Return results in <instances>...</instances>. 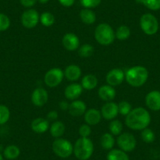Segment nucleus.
Returning <instances> with one entry per match:
<instances>
[{"mask_svg": "<svg viewBox=\"0 0 160 160\" xmlns=\"http://www.w3.org/2000/svg\"><path fill=\"white\" fill-rule=\"evenodd\" d=\"M126 125L133 130H142L151 122V115L144 108H136L130 111L125 120Z\"/></svg>", "mask_w": 160, "mask_h": 160, "instance_id": "nucleus-1", "label": "nucleus"}, {"mask_svg": "<svg viewBox=\"0 0 160 160\" xmlns=\"http://www.w3.org/2000/svg\"><path fill=\"white\" fill-rule=\"evenodd\" d=\"M125 78L131 87H141L147 82L148 71L144 66H133L126 72Z\"/></svg>", "mask_w": 160, "mask_h": 160, "instance_id": "nucleus-2", "label": "nucleus"}, {"mask_svg": "<svg viewBox=\"0 0 160 160\" xmlns=\"http://www.w3.org/2000/svg\"><path fill=\"white\" fill-rule=\"evenodd\" d=\"M94 36L98 43L102 46H108L113 43L115 34L112 26L107 23H101L97 26Z\"/></svg>", "mask_w": 160, "mask_h": 160, "instance_id": "nucleus-3", "label": "nucleus"}, {"mask_svg": "<svg viewBox=\"0 0 160 160\" xmlns=\"http://www.w3.org/2000/svg\"><path fill=\"white\" fill-rule=\"evenodd\" d=\"M74 154L79 160H87L93 152V144L88 138H80L75 143Z\"/></svg>", "mask_w": 160, "mask_h": 160, "instance_id": "nucleus-4", "label": "nucleus"}, {"mask_svg": "<svg viewBox=\"0 0 160 160\" xmlns=\"http://www.w3.org/2000/svg\"><path fill=\"white\" fill-rule=\"evenodd\" d=\"M52 149L55 155L61 158H68L73 153L74 147L72 143L64 138H56L52 144Z\"/></svg>", "mask_w": 160, "mask_h": 160, "instance_id": "nucleus-5", "label": "nucleus"}, {"mask_svg": "<svg viewBox=\"0 0 160 160\" xmlns=\"http://www.w3.org/2000/svg\"><path fill=\"white\" fill-rule=\"evenodd\" d=\"M141 28L146 35H152L158 30V22L157 18L152 13H144L140 19Z\"/></svg>", "mask_w": 160, "mask_h": 160, "instance_id": "nucleus-6", "label": "nucleus"}, {"mask_svg": "<svg viewBox=\"0 0 160 160\" xmlns=\"http://www.w3.org/2000/svg\"><path fill=\"white\" fill-rule=\"evenodd\" d=\"M117 144L121 150L125 152H132L137 146V141L132 133L126 132L118 135L117 138Z\"/></svg>", "mask_w": 160, "mask_h": 160, "instance_id": "nucleus-7", "label": "nucleus"}, {"mask_svg": "<svg viewBox=\"0 0 160 160\" xmlns=\"http://www.w3.org/2000/svg\"><path fill=\"white\" fill-rule=\"evenodd\" d=\"M64 72L58 68L50 69L44 76V82L47 87L53 88L61 83L64 78Z\"/></svg>", "mask_w": 160, "mask_h": 160, "instance_id": "nucleus-8", "label": "nucleus"}, {"mask_svg": "<svg viewBox=\"0 0 160 160\" xmlns=\"http://www.w3.org/2000/svg\"><path fill=\"white\" fill-rule=\"evenodd\" d=\"M39 17L37 10L34 9H28L21 15V24L26 28H33L38 24L39 21Z\"/></svg>", "mask_w": 160, "mask_h": 160, "instance_id": "nucleus-9", "label": "nucleus"}, {"mask_svg": "<svg viewBox=\"0 0 160 160\" xmlns=\"http://www.w3.org/2000/svg\"><path fill=\"white\" fill-rule=\"evenodd\" d=\"M125 78V73L120 68L112 69L106 75V81L108 84L112 87H116L123 82Z\"/></svg>", "mask_w": 160, "mask_h": 160, "instance_id": "nucleus-10", "label": "nucleus"}, {"mask_svg": "<svg viewBox=\"0 0 160 160\" xmlns=\"http://www.w3.org/2000/svg\"><path fill=\"white\" fill-rule=\"evenodd\" d=\"M49 95L47 90L42 87L35 89L32 94V102L36 107H42L48 101Z\"/></svg>", "mask_w": 160, "mask_h": 160, "instance_id": "nucleus-11", "label": "nucleus"}, {"mask_svg": "<svg viewBox=\"0 0 160 160\" xmlns=\"http://www.w3.org/2000/svg\"><path fill=\"white\" fill-rule=\"evenodd\" d=\"M145 104L150 110L157 112L160 110V91L152 90L145 97Z\"/></svg>", "mask_w": 160, "mask_h": 160, "instance_id": "nucleus-12", "label": "nucleus"}, {"mask_svg": "<svg viewBox=\"0 0 160 160\" xmlns=\"http://www.w3.org/2000/svg\"><path fill=\"white\" fill-rule=\"evenodd\" d=\"M62 44L64 48L68 51H74L79 47L80 41L78 37L75 34L67 33L62 38Z\"/></svg>", "mask_w": 160, "mask_h": 160, "instance_id": "nucleus-13", "label": "nucleus"}, {"mask_svg": "<svg viewBox=\"0 0 160 160\" xmlns=\"http://www.w3.org/2000/svg\"><path fill=\"white\" fill-rule=\"evenodd\" d=\"M101 115L107 120H113L118 114V104L115 102L109 101L103 105L101 111Z\"/></svg>", "mask_w": 160, "mask_h": 160, "instance_id": "nucleus-14", "label": "nucleus"}, {"mask_svg": "<svg viewBox=\"0 0 160 160\" xmlns=\"http://www.w3.org/2000/svg\"><path fill=\"white\" fill-rule=\"evenodd\" d=\"M82 87L78 83H72L68 86L64 90V96L70 101L78 99L82 93Z\"/></svg>", "mask_w": 160, "mask_h": 160, "instance_id": "nucleus-15", "label": "nucleus"}, {"mask_svg": "<svg viewBox=\"0 0 160 160\" xmlns=\"http://www.w3.org/2000/svg\"><path fill=\"white\" fill-rule=\"evenodd\" d=\"M86 112H87V104L82 101L75 100L69 104L68 112L72 116H81L84 115Z\"/></svg>", "mask_w": 160, "mask_h": 160, "instance_id": "nucleus-16", "label": "nucleus"}, {"mask_svg": "<svg viewBox=\"0 0 160 160\" xmlns=\"http://www.w3.org/2000/svg\"><path fill=\"white\" fill-rule=\"evenodd\" d=\"M102 115L101 112L96 108H90L84 114V120L86 123L90 126H96L101 122Z\"/></svg>", "mask_w": 160, "mask_h": 160, "instance_id": "nucleus-17", "label": "nucleus"}, {"mask_svg": "<svg viewBox=\"0 0 160 160\" xmlns=\"http://www.w3.org/2000/svg\"><path fill=\"white\" fill-rule=\"evenodd\" d=\"M50 127L49 121L43 118H36L33 120L31 124V128L35 133H44L48 130Z\"/></svg>", "mask_w": 160, "mask_h": 160, "instance_id": "nucleus-18", "label": "nucleus"}, {"mask_svg": "<svg viewBox=\"0 0 160 160\" xmlns=\"http://www.w3.org/2000/svg\"><path fill=\"white\" fill-rule=\"evenodd\" d=\"M64 75L65 78L71 82H75L79 79L82 75V70L76 64H70L66 67L64 72Z\"/></svg>", "mask_w": 160, "mask_h": 160, "instance_id": "nucleus-19", "label": "nucleus"}, {"mask_svg": "<svg viewBox=\"0 0 160 160\" xmlns=\"http://www.w3.org/2000/svg\"><path fill=\"white\" fill-rule=\"evenodd\" d=\"M115 90L110 85L101 86L98 90V96L104 101H112L115 98Z\"/></svg>", "mask_w": 160, "mask_h": 160, "instance_id": "nucleus-20", "label": "nucleus"}, {"mask_svg": "<svg viewBox=\"0 0 160 160\" xmlns=\"http://www.w3.org/2000/svg\"><path fill=\"white\" fill-rule=\"evenodd\" d=\"M79 17L81 21L87 25L93 24L96 21V14L91 9H82L80 11Z\"/></svg>", "mask_w": 160, "mask_h": 160, "instance_id": "nucleus-21", "label": "nucleus"}, {"mask_svg": "<svg viewBox=\"0 0 160 160\" xmlns=\"http://www.w3.org/2000/svg\"><path fill=\"white\" fill-rule=\"evenodd\" d=\"M98 84V78L94 75H91V74L85 75L82 78V82H81V86L82 87V88L87 90H91L95 89Z\"/></svg>", "mask_w": 160, "mask_h": 160, "instance_id": "nucleus-22", "label": "nucleus"}, {"mask_svg": "<svg viewBox=\"0 0 160 160\" xmlns=\"http://www.w3.org/2000/svg\"><path fill=\"white\" fill-rule=\"evenodd\" d=\"M50 134L54 138H60L65 131V126L61 121H55L50 128Z\"/></svg>", "mask_w": 160, "mask_h": 160, "instance_id": "nucleus-23", "label": "nucleus"}, {"mask_svg": "<svg viewBox=\"0 0 160 160\" xmlns=\"http://www.w3.org/2000/svg\"><path fill=\"white\" fill-rule=\"evenodd\" d=\"M108 160H130L127 152L121 149H112L107 155Z\"/></svg>", "mask_w": 160, "mask_h": 160, "instance_id": "nucleus-24", "label": "nucleus"}, {"mask_svg": "<svg viewBox=\"0 0 160 160\" xmlns=\"http://www.w3.org/2000/svg\"><path fill=\"white\" fill-rule=\"evenodd\" d=\"M101 145L104 150H112L115 145V139L110 133H105L101 138Z\"/></svg>", "mask_w": 160, "mask_h": 160, "instance_id": "nucleus-25", "label": "nucleus"}, {"mask_svg": "<svg viewBox=\"0 0 160 160\" xmlns=\"http://www.w3.org/2000/svg\"><path fill=\"white\" fill-rule=\"evenodd\" d=\"M21 151L20 148L16 145H9L4 149L3 155L6 158L10 160L16 159L20 155Z\"/></svg>", "mask_w": 160, "mask_h": 160, "instance_id": "nucleus-26", "label": "nucleus"}, {"mask_svg": "<svg viewBox=\"0 0 160 160\" xmlns=\"http://www.w3.org/2000/svg\"><path fill=\"white\" fill-rule=\"evenodd\" d=\"M115 38L118 40H126L130 36V29L127 25H121L116 29V32H115Z\"/></svg>", "mask_w": 160, "mask_h": 160, "instance_id": "nucleus-27", "label": "nucleus"}, {"mask_svg": "<svg viewBox=\"0 0 160 160\" xmlns=\"http://www.w3.org/2000/svg\"><path fill=\"white\" fill-rule=\"evenodd\" d=\"M39 21L45 27H50L55 23V17L50 12H44L40 15Z\"/></svg>", "mask_w": 160, "mask_h": 160, "instance_id": "nucleus-28", "label": "nucleus"}, {"mask_svg": "<svg viewBox=\"0 0 160 160\" xmlns=\"http://www.w3.org/2000/svg\"><path fill=\"white\" fill-rule=\"evenodd\" d=\"M108 128L110 133H112L114 136H118L122 133L123 126H122V123L120 122L119 120L114 119L110 122Z\"/></svg>", "mask_w": 160, "mask_h": 160, "instance_id": "nucleus-29", "label": "nucleus"}, {"mask_svg": "<svg viewBox=\"0 0 160 160\" xmlns=\"http://www.w3.org/2000/svg\"><path fill=\"white\" fill-rule=\"evenodd\" d=\"M94 49H93V46L90 44H83L81 47H78V53L81 58H90L93 55Z\"/></svg>", "mask_w": 160, "mask_h": 160, "instance_id": "nucleus-30", "label": "nucleus"}, {"mask_svg": "<svg viewBox=\"0 0 160 160\" xmlns=\"http://www.w3.org/2000/svg\"><path fill=\"white\" fill-rule=\"evenodd\" d=\"M10 112L8 108L3 104H0V125L5 124L10 119Z\"/></svg>", "mask_w": 160, "mask_h": 160, "instance_id": "nucleus-31", "label": "nucleus"}, {"mask_svg": "<svg viewBox=\"0 0 160 160\" xmlns=\"http://www.w3.org/2000/svg\"><path fill=\"white\" fill-rule=\"evenodd\" d=\"M141 138L145 143L150 144L155 141V135L151 129L145 128L141 131Z\"/></svg>", "mask_w": 160, "mask_h": 160, "instance_id": "nucleus-32", "label": "nucleus"}, {"mask_svg": "<svg viewBox=\"0 0 160 160\" xmlns=\"http://www.w3.org/2000/svg\"><path fill=\"white\" fill-rule=\"evenodd\" d=\"M141 3L151 10H160V0H140Z\"/></svg>", "mask_w": 160, "mask_h": 160, "instance_id": "nucleus-33", "label": "nucleus"}, {"mask_svg": "<svg viewBox=\"0 0 160 160\" xmlns=\"http://www.w3.org/2000/svg\"><path fill=\"white\" fill-rule=\"evenodd\" d=\"M118 113H120L122 115H126L127 116L130 111L132 110L131 104L128 102V101H122L118 104Z\"/></svg>", "mask_w": 160, "mask_h": 160, "instance_id": "nucleus-34", "label": "nucleus"}, {"mask_svg": "<svg viewBox=\"0 0 160 160\" xmlns=\"http://www.w3.org/2000/svg\"><path fill=\"white\" fill-rule=\"evenodd\" d=\"M10 26V20L4 13H0V32L7 30Z\"/></svg>", "mask_w": 160, "mask_h": 160, "instance_id": "nucleus-35", "label": "nucleus"}, {"mask_svg": "<svg viewBox=\"0 0 160 160\" xmlns=\"http://www.w3.org/2000/svg\"><path fill=\"white\" fill-rule=\"evenodd\" d=\"M79 2L84 8L93 9L101 4V0H79Z\"/></svg>", "mask_w": 160, "mask_h": 160, "instance_id": "nucleus-36", "label": "nucleus"}, {"mask_svg": "<svg viewBox=\"0 0 160 160\" xmlns=\"http://www.w3.org/2000/svg\"><path fill=\"white\" fill-rule=\"evenodd\" d=\"M78 133L81 138H88L91 134V128L88 124H82L78 129Z\"/></svg>", "mask_w": 160, "mask_h": 160, "instance_id": "nucleus-37", "label": "nucleus"}, {"mask_svg": "<svg viewBox=\"0 0 160 160\" xmlns=\"http://www.w3.org/2000/svg\"><path fill=\"white\" fill-rule=\"evenodd\" d=\"M21 5L26 8H31L34 7L37 2V0H19Z\"/></svg>", "mask_w": 160, "mask_h": 160, "instance_id": "nucleus-38", "label": "nucleus"}, {"mask_svg": "<svg viewBox=\"0 0 160 160\" xmlns=\"http://www.w3.org/2000/svg\"><path fill=\"white\" fill-rule=\"evenodd\" d=\"M47 118L48 121L49 120H52V121L56 120L58 118V113L57 112H55V111H51V112H50L47 115Z\"/></svg>", "mask_w": 160, "mask_h": 160, "instance_id": "nucleus-39", "label": "nucleus"}, {"mask_svg": "<svg viewBox=\"0 0 160 160\" xmlns=\"http://www.w3.org/2000/svg\"><path fill=\"white\" fill-rule=\"evenodd\" d=\"M60 3L65 7H70L75 3V0H58Z\"/></svg>", "mask_w": 160, "mask_h": 160, "instance_id": "nucleus-40", "label": "nucleus"}, {"mask_svg": "<svg viewBox=\"0 0 160 160\" xmlns=\"http://www.w3.org/2000/svg\"><path fill=\"white\" fill-rule=\"evenodd\" d=\"M59 107L61 110L66 111V110H68L69 104H68L66 101H61V102H60L59 104Z\"/></svg>", "mask_w": 160, "mask_h": 160, "instance_id": "nucleus-41", "label": "nucleus"}, {"mask_svg": "<svg viewBox=\"0 0 160 160\" xmlns=\"http://www.w3.org/2000/svg\"><path fill=\"white\" fill-rule=\"evenodd\" d=\"M37 1H38V2L41 4H46V3H47V2H48L50 0H37Z\"/></svg>", "mask_w": 160, "mask_h": 160, "instance_id": "nucleus-42", "label": "nucleus"}, {"mask_svg": "<svg viewBox=\"0 0 160 160\" xmlns=\"http://www.w3.org/2000/svg\"><path fill=\"white\" fill-rule=\"evenodd\" d=\"M0 160H3V157L1 155V153H0Z\"/></svg>", "mask_w": 160, "mask_h": 160, "instance_id": "nucleus-43", "label": "nucleus"}]
</instances>
